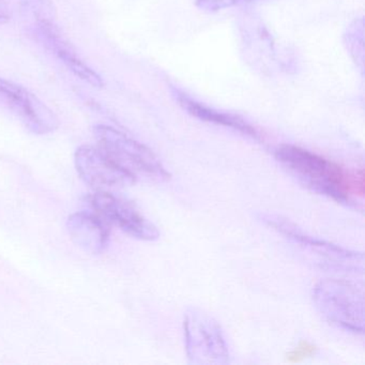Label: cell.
Instances as JSON below:
<instances>
[{"label":"cell","mask_w":365,"mask_h":365,"mask_svg":"<svg viewBox=\"0 0 365 365\" xmlns=\"http://www.w3.org/2000/svg\"><path fill=\"white\" fill-rule=\"evenodd\" d=\"M67 228L73 242L87 253L99 255L108 247L110 230L99 215L73 213L68 219Z\"/></svg>","instance_id":"7"},{"label":"cell","mask_w":365,"mask_h":365,"mask_svg":"<svg viewBox=\"0 0 365 365\" xmlns=\"http://www.w3.org/2000/svg\"><path fill=\"white\" fill-rule=\"evenodd\" d=\"M95 136L98 140V147L134 181L138 177L162 180L170 176L159 160L147 147L128 138L118 130L108 125H99L95 128Z\"/></svg>","instance_id":"2"},{"label":"cell","mask_w":365,"mask_h":365,"mask_svg":"<svg viewBox=\"0 0 365 365\" xmlns=\"http://www.w3.org/2000/svg\"><path fill=\"white\" fill-rule=\"evenodd\" d=\"M317 347L307 341H302L286 356V361L290 364H297L315 356Z\"/></svg>","instance_id":"10"},{"label":"cell","mask_w":365,"mask_h":365,"mask_svg":"<svg viewBox=\"0 0 365 365\" xmlns=\"http://www.w3.org/2000/svg\"><path fill=\"white\" fill-rule=\"evenodd\" d=\"M275 157L307 187L337 202L364 196L363 168L349 173L339 164L294 145H282Z\"/></svg>","instance_id":"1"},{"label":"cell","mask_w":365,"mask_h":365,"mask_svg":"<svg viewBox=\"0 0 365 365\" xmlns=\"http://www.w3.org/2000/svg\"><path fill=\"white\" fill-rule=\"evenodd\" d=\"M238 1H240V0H224V4H232V3H238ZM247 1V0H245ZM211 4H217V0H210Z\"/></svg>","instance_id":"11"},{"label":"cell","mask_w":365,"mask_h":365,"mask_svg":"<svg viewBox=\"0 0 365 365\" xmlns=\"http://www.w3.org/2000/svg\"><path fill=\"white\" fill-rule=\"evenodd\" d=\"M356 294L348 285L339 282L322 283L316 289V298L319 301V307L326 312L330 319L346 328L354 331H362V318L358 317L362 313L358 312Z\"/></svg>","instance_id":"6"},{"label":"cell","mask_w":365,"mask_h":365,"mask_svg":"<svg viewBox=\"0 0 365 365\" xmlns=\"http://www.w3.org/2000/svg\"><path fill=\"white\" fill-rule=\"evenodd\" d=\"M81 178L98 191H108L135 182L99 147L81 146L74 155Z\"/></svg>","instance_id":"5"},{"label":"cell","mask_w":365,"mask_h":365,"mask_svg":"<svg viewBox=\"0 0 365 365\" xmlns=\"http://www.w3.org/2000/svg\"><path fill=\"white\" fill-rule=\"evenodd\" d=\"M0 101L14 110L34 133L46 134L58 127L54 113L24 87L0 78Z\"/></svg>","instance_id":"4"},{"label":"cell","mask_w":365,"mask_h":365,"mask_svg":"<svg viewBox=\"0 0 365 365\" xmlns=\"http://www.w3.org/2000/svg\"><path fill=\"white\" fill-rule=\"evenodd\" d=\"M46 34H48V41H50V46L54 50L55 55L65 63L66 67L74 76H78L81 80L88 83L89 85L96 87V88H101L103 86V81H102L101 76L97 72L93 71L91 68H89L88 66L85 65L82 59L78 57L76 52L71 48H69L67 43L61 37H58V35H56L51 29H48Z\"/></svg>","instance_id":"8"},{"label":"cell","mask_w":365,"mask_h":365,"mask_svg":"<svg viewBox=\"0 0 365 365\" xmlns=\"http://www.w3.org/2000/svg\"><path fill=\"white\" fill-rule=\"evenodd\" d=\"M91 204L106 223L114 224L133 238L155 240L159 230L133 205L108 191H98L91 197Z\"/></svg>","instance_id":"3"},{"label":"cell","mask_w":365,"mask_h":365,"mask_svg":"<svg viewBox=\"0 0 365 365\" xmlns=\"http://www.w3.org/2000/svg\"><path fill=\"white\" fill-rule=\"evenodd\" d=\"M192 112L200 118L205 119V120L213 121V123H220V125H224L226 127H232L235 129L245 132V133L252 134V135L255 133L252 128L243 123L242 121L236 120V119L224 116V115L215 114V113L210 112V110H205L202 106H194L192 104Z\"/></svg>","instance_id":"9"}]
</instances>
